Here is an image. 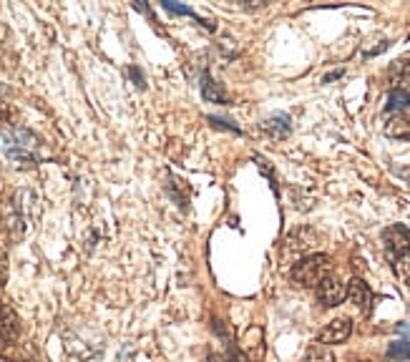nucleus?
<instances>
[{
    "mask_svg": "<svg viewBox=\"0 0 410 362\" xmlns=\"http://www.w3.org/2000/svg\"><path fill=\"white\" fill-rule=\"evenodd\" d=\"M390 360H410V340H395L388 347Z\"/></svg>",
    "mask_w": 410,
    "mask_h": 362,
    "instance_id": "9b49d317",
    "label": "nucleus"
},
{
    "mask_svg": "<svg viewBox=\"0 0 410 362\" xmlns=\"http://www.w3.org/2000/svg\"><path fill=\"white\" fill-rule=\"evenodd\" d=\"M350 332H353V322L348 317H337L322 327V332L317 334V342L320 345H340V342L348 340Z\"/></svg>",
    "mask_w": 410,
    "mask_h": 362,
    "instance_id": "20e7f679",
    "label": "nucleus"
},
{
    "mask_svg": "<svg viewBox=\"0 0 410 362\" xmlns=\"http://www.w3.org/2000/svg\"><path fill=\"white\" fill-rule=\"evenodd\" d=\"M18 337V317L8 307H0V347H6Z\"/></svg>",
    "mask_w": 410,
    "mask_h": 362,
    "instance_id": "423d86ee",
    "label": "nucleus"
},
{
    "mask_svg": "<svg viewBox=\"0 0 410 362\" xmlns=\"http://www.w3.org/2000/svg\"><path fill=\"white\" fill-rule=\"evenodd\" d=\"M230 362H250V360H247V355H242L236 347H230Z\"/></svg>",
    "mask_w": 410,
    "mask_h": 362,
    "instance_id": "4468645a",
    "label": "nucleus"
},
{
    "mask_svg": "<svg viewBox=\"0 0 410 362\" xmlns=\"http://www.w3.org/2000/svg\"><path fill=\"white\" fill-rule=\"evenodd\" d=\"M0 362H10V360H6V357H0Z\"/></svg>",
    "mask_w": 410,
    "mask_h": 362,
    "instance_id": "a211bd4d",
    "label": "nucleus"
},
{
    "mask_svg": "<svg viewBox=\"0 0 410 362\" xmlns=\"http://www.w3.org/2000/svg\"><path fill=\"white\" fill-rule=\"evenodd\" d=\"M385 133H388V136H395V139H410V121L403 119V116H395V119L388 121Z\"/></svg>",
    "mask_w": 410,
    "mask_h": 362,
    "instance_id": "1a4fd4ad",
    "label": "nucleus"
},
{
    "mask_svg": "<svg viewBox=\"0 0 410 362\" xmlns=\"http://www.w3.org/2000/svg\"><path fill=\"white\" fill-rule=\"evenodd\" d=\"M410 106V93L405 88H393L388 96V106H385V111L388 113H395V111H405Z\"/></svg>",
    "mask_w": 410,
    "mask_h": 362,
    "instance_id": "6e6552de",
    "label": "nucleus"
},
{
    "mask_svg": "<svg viewBox=\"0 0 410 362\" xmlns=\"http://www.w3.org/2000/svg\"><path fill=\"white\" fill-rule=\"evenodd\" d=\"M262 128L267 133H270L272 139H285V136H290V116L287 113H277V116H272V119H267L262 124Z\"/></svg>",
    "mask_w": 410,
    "mask_h": 362,
    "instance_id": "0eeeda50",
    "label": "nucleus"
},
{
    "mask_svg": "<svg viewBox=\"0 0 410 362\" xmlns=\"http://www.w3.org/2000/svg\"><path fill=\"white\" fill-rule=\"evenodd\" d=\"M382 244H385L390 262H400V259L410 254V231L405 229L403 224H393V227L382 231Z\"/></svg>",
    "mask_w": 410,
    "mask_h": 362,
    "instance_id": "f03ea898",
    "label": "nucleus"
},
{
    "mask_svg": "<svg viewBox=\"0 0 410 362\" xmlns=\"http://www.w3.org/2000/svg\"><path fill=\"white\" fill-rule=\"evenodd\" d=\"M305 362H335V355L330 352V347L327 345H310V350H307L305 355Z\"/></svg>",
    "mask_w": 410,
    "mask_h": 362,
    "instance_id": "9d476101",
    "label": "nucleus"
},
{
    "mask_svg": "<svg viewBox=\"0 0 410 362\" xmlns=\"http://www.w3.org/2000/svg\"><path fill=\"white\" fill-rule=\"evenodd\" d=\"M202 88H204V96H207L209 101H216V104H224V101H227V98H224V93H222V88H219V86H216L209 76H204Z\"/></svg>",
    "mask_w": 410,
    "mask_h": 362,
    "instance_id": "f8f14e48",
    "label": "nucleus"
},
{
    "mask_svg": "<svg viewBox=\"0 0 410 362\" xmlns=\"http://www.w3.org/2000/svg\"><path fill=\"white\" fill-rule=\"evenodd\" d=\"M390 362H410V360H390Z\"/></svg>",
    "mask_w": 410,
    "mask_h": 362,
    "instance_id": "f3484780",
    "label": "nucleus"
},
{
    "mask_svg": "<svg viewBox=\"0 0 410 362\" xmlns=\"http://www.w3.org/2000/svg\"><path fill=\"white\" fill-rule=\"evenodd\" d=\"M395 330H398V334H400L403 340H410V325H408V322H400Z\"/></svg>",
    "mask_w": 410,
    "mask_h": 362,
    "instance_id": "2eb2a0df",
    "label": "nucleus"
},
{
    "mask_svg": "<svg viewBox=\"0 0 410 362\" xmlns=\"http://www.w3.org/2000/svg\"><path fill=\"white\" fill-rule=\"evenodd\" d=\"M330 272H333V262L327 254H310L292 267V279L299 287H317L322 279L330 277Z\"/></svg>",
    "mask_w": 410,
    "mask_h": 362,
    "instance_id": "f257e3e1",
    "label": "nucleus"
},
{
    "mask_svg": "<svg viewBox=\"0 0 410 362\" xmlns=\"http://www.w3.org/2000/svg\"><path fill=\"white\" fill-rule=\"evenodd\" d=\"M164 8H167L169 13H176V15H192L194 18V10L187 6H179V3H171V0H164Z\"/></svg>",
    "mask_w": 410,
    "mask_h": 362,
    "instance_id": "ddd939ff",
    "label": "nucleus"
},
{
    "mask_svg": "<svg viewBox=\"0 0 410 362\" xmlns=\"http://www.w3.org/2000/svg\"><path fill=\"white\" fill-rule=\"evenodd\" d=\"M345 289H348V297H350V302H353L357 309H360L362 314H368L370 312V307H373V289H370L365 282H362L360 277H353L345 285Z\"/></svg>",
    "mask_w": 410,
    "mask_h": 362,
    "instance_id": "39448f33",
    "label": "nucleus"
},
{
    "mask_svg": "<svg viewBox=\"0 0 410 362\" xmlns=\"http://www.w3.org/2000/svg\"><path fill=\"white\" fill-rule=\"evenodd\" d=\"M348 297V289H345V285H342L337 277H325L317 285V300H320L322 307H337L342 305V300Z\"/></svg>",
    "mask_w": 410,
    "mask_h": 362,
    "instance_id": "7ed1b4c3",
    "label": "nucleus"
},
{
    "mask_svg": "<svg viewBox=\"0 0 410 362\" xmlns=\"http://www.w3.org/2000/svg\"><path fill=\"white\" fill-rule=\"evenodd\" d=\"M342 70H335V73H330V76H325V84H330V81H335V78H340Z\"/></svg>",
    "mask_w": 410,
    "mask_h": 362,
    "instance_id": "dca6fc26",
    "label": "nucleus"
}]
</instances>
